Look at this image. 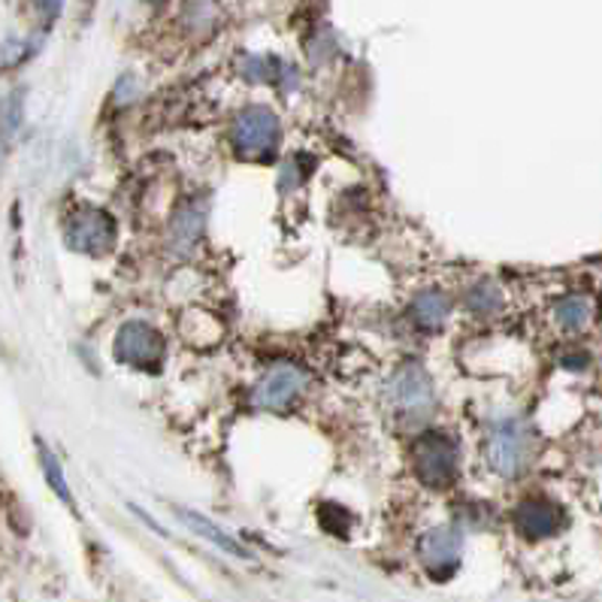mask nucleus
<instances>
[{
  "label": "nucleus",
  "mask_w": 602,
  "mask_h": 602,
  "mask_svg": "<svg viewBox=\"0 0 602 602\" xmlns=\"http://www.w3.org/2000/svg\"><path fill=\"white\" fill-rule=\"evenodd\" d=\"M466 306H469L473 313L482 315L499 313V309H503V291H499L497 282L482 278V282H475L473 288L466 291Z\"/></svg>",
  "instance_id": "4468645a"
},
{
  "label": "nucleus",
  "mask_w": 602,
  "mask_h": 602,
  "mask_svg": "<svg viewBox=\"0 0 602 602\" xmlns=\"http://www.w3.org/2000/svg\"><path fill=\"white\" fill-rule=\"evenodd\" d=\"M309 388V372L294 367V363H282L257 382L255 403L261 409H285V405L297 403Z\"/></svg>",
  "instance_id": "0eeeda50"
},
{
  "label": "nucleus",
  "mask_w": 602,
  "mask_h": 602,
  "mask_svg": "<svg viewBox=\"0 0 602 602\" xmlns=\"http://www.w3.org/2000/svg\"><path fill=\"white\" fill-rule=\"evenodd\" d=\"M36 7L46 15V22H55V15L61 12V0H36Z\"/></svg>",
  "instance_id": "f3484780"
},
{
  "label": "nucleus",
  "mask_w": 602,
  "mask_h": 602,
  "mask_svg": "<svg viewBox=\"0 0 602 602\" xmlns=\"http://www.w3.org/2000/svg\"><path fill=\"white\" fill-rule=\"evenodd\" d=\"M146 3H151V7H161V3H167V0H146Z\"/></svg>",
  "instance_id": "a211bd4d"
},
{
  "label": "nucleus",
  "mask_w": 602,
  "mask_h": 602,
  "mask_svg": "<svg viewBox=\"0 0 602 602\" xmlns=\"http://www.w3.org/2000/svg\"><path fill=\"white\" fill-rule=\"evenodd\" d=\"M418 551H421V563L433 575H448L461 563V534L454 527H436L421 539Z\"/></svg>",
  "instance_id": "6e6552de"
},
{
  "label": "nucleus",
  "mask_w": 602,
  "mask_h": 602,
  "mask_svg": "<svg viewBox=\"0 0 602 602\" xmlns=\"http://www.w3.org/2000/svg\"><path fill=\"white\" fill-rule=\"evenodd\" d=\"M412 321H415L424 334H436L442 327L448 325V318H452V303L445 294L440 291H424V294H418L415 300H412Z\"/></svg>",
  "instance_id": "9d476101"
},
{
  "label": "nucleus",
  "mask_w": 602,
  "mask_h": 602,
  "mask_svg": "<svg viewBox=\"0 0 602 602\" xmlns=\"http://www.w3.org/2000/svg\"><path fill=\"white\" fill-rule=\"evenodd\" d=\"M412 466L421 485L452 487L461 475V448L448 433L427 430L412 445Z\"/></svg>",
  "instance_id": "f03ea898"
},
{
  "label": "nucleus",
  "mask_w": 602,
  "mask_h": 602,
  "mask_svg": "<svg viewBox=\"0 0 602 602\" xmlns=\"http://www.w3.org/2000/svg\"><path fill=\"white\" fill-rule=\"evenodd\" d=\"M388 405L394 418L403 424V427H418L424 424L433 409H436V391H433V379L427 376V370L421 363H400L394 372H391V382H388Z\"/></svg>",
  "instance_id": "f257e3e1"
},
{
  "label": "nucleus",
  "mask_w": 602,
  "mask_h": 602,
  "mask_svg": "<svg viewBox=\"0 0 602 602\" xmlns=\"http://www.w3.org/2000/svg\"><path fill=\"white\" fill-rule=\"evenodd\" d=\"M176 511H179V518H182V521H186L188 527L194 530V534H200L203 539H209V542H215L221 551H228V555H233V557H243V560L245 557H252L249 551H245L243 545L233 539L231 534H224L219 524L209 521L207 515H198V511H188V509H176Z\"/></svg>",
  "instance_id": "f8f14e48"
},
{
  "label": "nucleus",
  "mask_w": 602,
  "mask_h": 602,
  "mask_svg": "<svg viewBox=\"0 0 602 602\" xmlns=\"http://www.w3.org/2000/svg\"><path fill=\"white\" fill-rule=\"evenodd\" d=\"M593 321V300L584 294H569L555 306V325L563 334H581Z\"/></svg>",
  "instance_id": "9b49d317"
},
{
  "label": "nucleus",
  "mask_w": 602,
  "mask_h": 602,
  "mask_svg": "<svg viewBox=\"0 0 602 602\" xmlns=\"http://www.w3.org/2000/svg\"><path fill=\"white\" fill-rule=\"evenodd\" d=\"M40 464H43V473H46V482L52 485V490H55V494H59V497L64 499L67 506H73V494H70L67 478H64V473H61L59 457L49 452L43 442H40Z\"/></svg>",
  "instance_id": "2eb2a0df"
},
{
  "label": "nucleus",
  "mask_w": 602,
  "mask_h": 602,
  "mask_svg": "<svg viewBox=\"0 0 602 602\" xmlns=\"http://www.w3.org/2000/svg\"><path fill=\"white\" fill-rule=\"evenodd\" d=\"M515 527L527 539H545V536H555L563 527V511L551 499L530 497L515 509Z\"/></svg>",
  "instance_id": "1a4fd4ad"
},
{
  "label": "nucleus",
  "mask_w": 602,
  "mask_h": 602,
  "mask_svg": "<svg viewBox=\"0 0 602 602\" xmlns=\"http://www.w3.org/2000/svg\"><path fill=\"white\" fill-rule=\"evenodd\" d=\"M534 454V433L518 421L497 424L487 436L485 461L503 478H518L530 466Z\"/></svg>",
  "instance_id": "20e7f679"
},
{
  "label": "nucleus",
  "mask_w": 602,
  "mask_h": 602,
  "mask_svg": "<svg viewBox=\"0 0 602 602\" xmlns=\"http://www.w3.org/2000/svg\"><path fill=\"white\" fill-rule=\"evenodd\" d=\"M22 109H24V92H12L10 97H3L0 104V161L12 146V137L22 125Z\"/></svg>",
  "instance_id": "ddd939ff"
},
{
  "label": "nucleus",
  "mask_w": 602,
  "mask_h": 602,
  "mask_svg": "<svg viewBox=\"0 0 602 602\" xmlns=\"http://www.w3.org/2000/svg\"><path fill=\"white\" fill-rule=\"evenodd\" d=\"M231 142L233 151L245 158V161H270L276 158L278 146H282V125L273 109L264 106H252L243 109L233 118L231 125Z\"/></svg>",
  "instance_id": "7ed1b4c3"
},
{
  "label": "nucleus",
  "mask_w": 602,
  "mask_h": 602,
  "mask_svg": "<svg viewBox=\"0 0 602 602\" xmlns=\"http://www.w3.org/2000/svg\"><path fill=\"white\" fill-rule=\"evenodd\" d=\"M116 219L101 207H80L70 212L64 240L80 255L101 257L116 245Z\"/></svg>",
  "instance_id": "39448f33"
},
{
  "label": "nucleus",
  "mask_w": 602,
  "mask_h": 602,
  "mask_svg": "<svg viewBox=\"0 0 602 602\" xmlns=\"http://www.w3.org/2000/svg\"><path fill=\"white\" fill-rule=\"evenodd\" d=\"M167 355L161 330H155L149 321H125L116 334V358L130 363L137 370H158Z\"/></svg>",
  "instance_id": "423d86ee"
},
{
  "label": "nucleus",
  "mask_w": 602,
  "mask_h": 602,
  "mask_svg": "<svg viewBox=\"0 0 602 602\" xmlns=\"http://www.w3.org/2000/svg\"><path fill=\"white\" fill-rule=\"evenodd\" d=\"M200 236V215L194 207H186L173 219V243L176 245H194Z\"/></svg>",
  "instance_id": "dca6fc26"
}]
</instances>
